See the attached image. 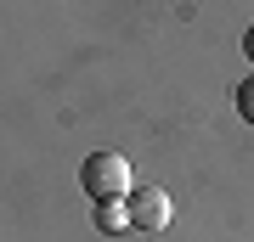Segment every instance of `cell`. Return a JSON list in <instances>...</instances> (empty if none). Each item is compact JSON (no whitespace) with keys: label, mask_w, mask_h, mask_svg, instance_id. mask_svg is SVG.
I'll list each match as a JSON object with an SVG mask.
<instances>
[{"label":"cell","mask_w":254,"mask_h":242,"mask_svg":"<svg viewBox=\"0 0 254 242\" xmlns=\"http://www.w3.org/2000/svg\"><path fill=\"white\" fill-rule=\"evenodd\" d=\"M79 186L91 192L96 203H125L130 192H136V175H130V163L119 152H91L79 169Z\"/></svg>","instance_id":"obj_1"},{"label":"cell","mask_w":254,"mask_h":242,"mask_svg":"<svg viewBox=\"0 0 254 242\" xmlns=\"http://www.w3.org/2000/svg\"><path fill=\"white\" fill-rule=\"evenodd\" d=\"M125 208H130V225H141V231H164L175 220V203H170L164 186H136L125 197Z\"/></svg>","instance_id":"obj_2"},{"label":"cell","mask_w":254,"mask_h":242,"mask_svg":"<svg viewBox=\"0 0 254 242\" xmlns=\"http://www.w3.org/2000/svg\"><path fill=\"white\" fill-rule=\"evenodd\" d=\"M96 225H102V231H125V225H130V208L125 203H96Z\"/></svg>","instance_id":"obj_3"},{"label":"cell","mask_w":254,"mask_h":242,"mask_svg":"<svg viewBox=\"0 0 254 242\" xmlns=\"http://www.w3.org/2000/svg\"><path fill=\"white\" fill-rule=\"evenodd\" d=\"M237 113H243V124H254V73L237 85Z\"/></svg>","instance_id":"obj_4"},{"label":"cell","mask_w":254,"mask_h":242,"mask_svg":"<svg viewBox=\"0 0 254 242\" xmlns=\"http://www.w3.org/2000/svg\"><path fill=\"white\" fill-rule=\"evenodd\" d=\"M243 51H249V62H254V28H249V34H243Z\"/></svg>","instance_id":"obj_5"}]
</instances>
